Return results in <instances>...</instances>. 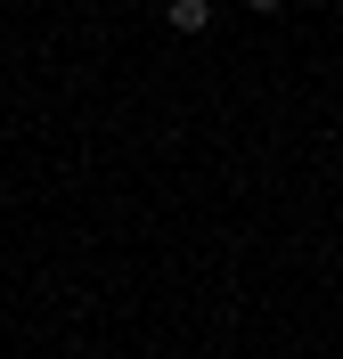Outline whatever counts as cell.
<instances>
[{
  "label": "cell",
  "instance_id": "2",
  "mask_svg": "<svg viewBox=\"0 0 343 359\" xmlns=\"http://www.w3.org/2000/svg\"><path fill=\"white\" fill-rule=\"evenodd\" d=\"M253 8H278V0H253Z\"/></svg>",
  "mask_w": 343,
  "mask_h": 359
},
{
  "label": "cell",
  "instance_id": "1",
  "mask_svg": "<svg viewBox=\"0 0 343 359\" xmlns=\"http://www.w3.org/2000/svg\"><path fill=\"white\" fill-rule=\"evenodd\" d=\"M213 25V0H172V33H205Z\"/></svg>",
  "mask_w": 343,
  "mask_h": 359
}]
</instances>
